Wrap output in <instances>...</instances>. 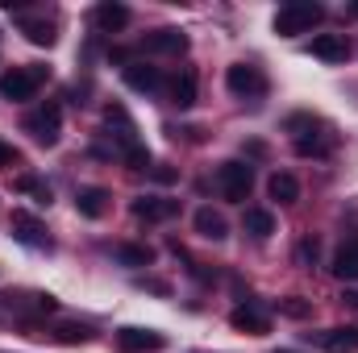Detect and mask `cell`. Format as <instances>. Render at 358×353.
<instances>
[{
  "mask_svg": "<svg viewBox=\"0 0 358 353\" xmlns=\"http://www.w3.org/2000/svg\"><path fill=\"white\" fill-rule=\"evenodd\" d=\"M171 104L176 108H192L196 104V71H179L176 80H171Z\"/></svg>",
  "mask_w": 358,
  "mask_h": 353,
  "instance_id": "cell-22",
  "label": "cell"
},
{
  "mask_svg": "<svg viewBox=\"0 0 358 353\" xmlns=\"http://www.w3.org/2000/svg\"><path fill=\"white\" fill-rule=\"evenodd\" d=\"M17 187H21L25 195H34V204H38V208H50V200H55V195H50V183H42V179H34V175H25Z\"/></svg>",
  "mask_w": 358,
  "mask_h": 353,
  "instance_id": "cell-25",
  "label": "cell"
},
{
  "mask_svg": "<svg viewBox=\"0 0 358 353\" xmlns=\"http://www.w3.org/2000/svg\"><path fill=\"white\" fill-rule=\"evenodd\" d=\"M329 270L342 278V283H358V241H346L338 254H334V262H329Z\"/></svg>",
  "mask_w": 358,
  "mask_h": 353,
  "instance_id": "cell-20",
  "label": "cell"
},
{
  "mask_svg": "<svg viewBox=\"0 0 358 353\" xmlns=\"http://www.w3.org/2000/svg\"><path fill=\"white\" fill-rule=\"evenodd\" d=\"M13 163H21V154H17V146H13V142H4V137H0V171H4V167H13Z\"/></svg>",
  "mask_w": 358,
  "mask_h": 353,
  "instance_id": "cell-29",
  "label": "cell"
},
{
  "mask_svg": "<svg viewBox=\"0 0 358 353\" xmlns=\"http://www.w3.org/2000/svg\"><path fill=\"white\" fill-rule=\"evenodd\" d=\"M21 129L38 142V146H59V133H63V108L55 104V100H46V104H38L25 121H21Z\"/></svg>",
  "mask_w": 358,
  "mask_h": 353,
  "instance_id": "cell-4",
  "label": "cell"
},
{
  "mask_svg": "<svg viewBox=\"0 0 358 353\" xmlns=\"http://www.w3.org/2000/svg\"><path fill=\"white\" fill-rule=\"evenodd\" d=\"M8 229H13V237H17L21 246H29V250H50V233H46V225H42L34 212L17 208V212L8 216Z\"/></svg>",
  "mask_w": 358,
  "mask_h": 353,
  "instance_id": "cell-7",
  "label": "cell"
},
{
  "mask_svg": "<svg viewBox=\"0 0 358 353\" xmlns=\"http://www.w3.org/2000/svg\"><path fill=\"white\" fill-rule=\"evenodd\" d=\"M267 191L275 204H296L300 200V179L287 175V171H275V175L267 179Z\"/></svg>",
  "mask_w": 358,
  "mask_h": 353,
  "instance_id": "cell-19",
  "label": "cell"
},
{
  "mask_svg": "<svg viewBox=\"0 0 358 353\" xmlns=\"http://www.w3.org/2000/svg\"><path fill=\"white\" fill-rule=\"evenodd\" d=\"M287 133H292V146L300 158H329L338 150V133L334 125H325L321 117L313 112H292L287 117Z\"/></svg>",
  "mask_w": 358,
  "mask_h": 353,
  "instance_id": "cell-1",
  "label": "cell"
},
{
  "mask_svg": "<svg viewBox=\"0 0 358 353\" xmlns=\"http://www.w3.org/2000/svg\"><path fill=\"white\" fill-rule=\"evenodd\" d=\"M17 29L25 33V42H34V46H46V50L59 42V29H55V21H42V17H25V13H21V17H17Z\"/></svg>",
  "mask_w": 358,
  "mask_h": 353,
  "instance_id": "cell-16",
  "label": "cell"
},
{
  "mask_svg": "<svg viewBox=\"0 0 358 353\" xmlns=\"http://www.w3.org/2000/svg\"><path fill=\"white\" fill-rule=\"evenodd\" d=\"M176 212H179V200H163V195H138V200H134V216L146 220V225L171 220Z\"/></svg>",
  "mask_w": 358,
  "mask_h": 353,
  "instance_id": "cell-13",
  "label": "cell"
},
{
  "mask_svg": "<svg viewBox=\"0 0 358 353\" xmlns=\"http://www.w3.org/2000/svg\"><path fill=\"white\" fill-rule=\"evenodd\" d=\"M225 88H229V96H238V100H259V96H267V75L255 63H234L225 71Z\"/></svg>",
  "mask_w": 358,
  "mask_h": 353,
  "instance_id": "cell-6",
  "label": "cell"
},
{
  "mask_svg": "<svg viewBox=\"0 0 358 353\" xmlns=\"http://www.w3.org/2000/svg\"><path fill=\"white\" fill-rule=\"evenodd\" d=\"M50 80V67H42V63H25V67H8L4 75H0V96L4 100H13V104H25V100H34L38 88Z\"/></svg>",
  "mask_w": 358,
  "mask_h": 353,
  "instance_id": "cell-3",
  "label": "cell"
},
{
  "mask_svg": "<svg viewBox=\"0 0 358 353\" xmlns=\"http://www.w3.org/2000/svg\"><path fill=\"white\" fill-rule=\"evenodd\" d=\"M329 353H358V329H329L317 337Z\"/></svg>",
  "mask_w": 358,
  "mask_h": 353,
  "instance_id": "cell-21",
  "label": "cell"
},
{
  "mask_svg": "<svg viewBox=\"0 0 358 353\" xmlns=\"http://www.w3.org/2000/svg\"><path fill=\"white\" fill-rule=\"evenodd\" d=\"M121 80H125V88L142 91V96H159V91L167 88V80H163V71L159 67H150V63H129V67H121Z\"/></svg>",
  "mask_w": 358,
  "mask_h": 353,
  "instance_id": "cell-9",
  "label": "cell"
},
{
  "mask_svg": "<svg viewBox=\"0 0 358 353\" xmlns=\"http://www.w3.org/2000/svg\"><path fill=\"white\" fill-rule=\"evenodd\" d=\"M321 21H325V8H321V4H313V0H292V4H283V8L271 17V29H275L279 38H296V33L317 29Z\"/></svg>",
  "mask_w": 358,
  "mask_h": 353,
  "instance_id": "cell-2",
  "label": "cell"
},
{
  "mask_svg": "<svg viewBox=\"0 0 358 353\" xmlns=\"http://www.w3.org/2000/svg\"><path fill=\"white\" fill-rule=\"evenodd\" d=\"M275 353H296V350H275Z\"/></svg>",
  "mask_w": 358,
  "mask_h": 353,
  "instance_id": "cell-32",
  "label": "cell"
},
{
  "mask_svg": "<svg viewBox=\"0 0 358 353\" xmlns=\"http://www.w3.org/2000/svg\"><path fill=\"white\" fill-rule=\"evenodd\" d=\"M229 324L238 329V333H250V337H263V333H271V320L246 299V303H238L234 312H229Z\"/></svg>",
  "mask_w": 358,
  "mask_h": 353,
  "instance_id": "cell-15",
  "label": "cell"
},
{
  "mask_svg": "<svg viewBox=\"0 0 358 353\" xmlns=\"http://www.w3.org/2000/svg\"><path fill=\"white\" fill-rule=\"evenodd\" d=\"M108 204H113L108 187H80V191H76V212H80L84 220H100V216L108 212Z\"/></svg>",
  "mask_w": 358,
  "mask_h": 353,
  "instance_id": "cell-14",
  "label": "cell"
},
{
  "mask_svg": "<svg viewBox=\"0 0 358 353\" xmlns=\"http://www.w3.org/2000/svg\"><path fill=\"white\" fill-rule=\"evenodd\" d=\"M142 50L146 54H183L187 50V33L179 25H163V29H155V33L142 38Z\"/></svg>",
  "mask_w": 358,
  "mask_h": 353,
  "instance_id": "cell-11",
  "label": "cell"
},
{
  "mask_svg": "<svg viewBox=\"0 0 358 353\" xmlns=\"http://www.w3.org/2000/svg\"><path fill=\"white\" fill-rule=\"evenodd\" d=\"M321 258V246H317V237H304L300 246H296V266H304V270H313Z\"/></svg>",
  "mask_w": 358,
  "mask_h": 353,
  "instance_id": "cell-27",
  "label": "cell"
},
{
  "mask_svg": "<svg viewBox=\"0 0 358 353\" xmlns=\"http://www.w3.org/2000/svg\"><path fill=\"white\" fill-rule=\"evenodd\" d=\"M283 316H292V320H304V316H313V303L308 299H300V295H287V299H279L275 303Z\"/></svg>",
  "mask_w": 358,
  "mask_h": 353,
  "instance_id": "cell-26",
  "label": "cell"
},
{
  "mask_svg": "<svg viewBox=\"0 0 358 353\" xmlns=\"http://www.w3.org/2000/svg\"><path fill=\"white\" fill-rule=\"evenodd\" d=\"M163 345H167V333H159V329H142V324L117 329V350L121 353H155Z\"/></svg>",
  "mask_w": 358,
  "mask_h": 353,
  "instance_id": "cell-8",
  "label": "cell"
},
{
  "mask_svg": "<svg viewBox=\"0 0 358 353\" xmlns=\"http://www.w3.org/2000/svg\"><path fill=\"white\" fill-rule=\"evenodd\" d=\"M46 337L59 341V345H88L96 333H92V324H80V320H59Z\"/></svg>",
  "mask_w": 358,
  "mask_h": 353,
  "instance_id": "cell-17",
  "label": "cell"
},
{
  "mask_svg": "<svg viewBox=\"0 0 358 353\" xmlns=\"http://www.w3.org/2000/svg\"><path fill=\"white\" fill-rule=\"evenodd\" d=\"M217 191H221V200H229V204H246L250 200V191H255V167L250 163H221L217 167Z\"/></svg>",
  "mask_w": 358,
  "mask_h": 353,
  "instance_id": "cell-5",
  "label": "cell"
},
{
  "mask_svg": "<svg viewBox=\"0 0 358 353\" xmlns=\"http://www.w3.org/2000/svg\"><path fill=\"white\" fill-rule=\"evenodd\" d=\"M350 13H355V17H358V4H355V8H350Z\"/></svg>",
  "mask_w": 358,
  "mask_h": 353,
  "instance_id": "cell-33",
  "label": "cell"
},
{
  "mask_svg": "<svg viewBox=\"0 0 358 353\" xmlns=\"http://www.w3.org/2000/svg\"><path fill=\"white\" fill-rule=\"evenodd\" d=\"M242 229L250 233V237H271L275 233V216H271L267 208H246V216H242Z\"/></svg>",
  "mask_w": 358,
  "mask_h": 353,
  "instance_id": "cell-23",
  "label": "cell"
},
{
  "mask_svg": "<svg viewBox=\"0 0 358 353\" xmlns=\"http://www.w3.org/2000/svg\"><path fill=\"white\" fill-rule=\"evenodd\" d=\"M113 258H117L121 266H134V270H138V266H150V262H155V250H150V246H134V241H121V246L113 250Z\"/></svg>",
  "mask_w": 358,
  "mask_h": 353,
  "instance_id": "cell-24",
  "label": "cell"
},
{
  "mask_svg": "<svg viewBox=\"0 0 358 353\" xmlns=\"http://www.w3.org/2000/svg\"><path fill=\"white\" fill-rule=\"evenodd\" d=\"M308 54L321 59V63H346L350 59V42H346V33H313Z\"/></svg>",
  "mask_w": 358,
  "mask_h": 353,
  "instance_id": "cell-12",
  "label": "cell"
},
{
  "mask_svg": "<svg viewBox=\"0 0 358 353\" xmlns=\"http://www.w3.org/2000/svg\"><path fill=\"white\" fill-rule=\"evenodd\" d=\"M142 291H155V295H171V283L167 278H138Z\"/></svg>",
  "mask_w": 358,
  "mask_h": 353,
  "instance_id": "cell-28",
  "label": "cell"
},
{
  "mask_svg": "<svg viewBox=\"0 0 358 353\" xmlns=\"http://www.w3.org/2000/svg\"><path fill=\"white\" fill-rule=\"evenodd\" d=\"M129 4H121V0H100L96 8H92V25L100 29V33H121L125 25H129Z\"/></svg>",
  "mask_w": 358,
  "mask_h": 353,
  "instance_id": "cell-10",
  "label": "cell"
},
{
  "mask_svg": "<svg viewBox=\"0 0 358 353\" xmlns=\"http://www.w3.org/2000/svg\"><path fill=\"white\" fill-rule=\"evenodd\" d=\"M342 303H350V308H358V291H346V295H342Z\"/></svg>",
  "mask_w": 358,
  "mask_h": 353,
  "instance_id": "cell-31",
  "label": "cell"
},
{
  "mask_svg": "<svg viewBox=\"0 0 358 353\" xmlns=\"http://www.w3.org/2000/svg\"><path fill=\"white\" fill-rule=\"evenodd\" d=\"M192 225H196V233H200L204 241H225V237H229V225H225V216H221V212H213V208H200Z\"/></svg>",
  "mask_w": 358,
  "mask_h": 353,
  "instance_id": "cell-18",
  "label": "cell"
},
{
  "mask_svg": "<svg viewBox=\"0 0 358 353\" xmlns=\"http://www.w3.org/2000/svg\"><path fill=\"white\" fill-rule=\"evenodd\" d=\"M150 175H155V183H176V171H171V167H155V171H150Z\"/></svg>",
  "mask_w": 358,
  "mask_h": 353,
  "instance_id": "cell-30",
  "label": "cell"
}]
</instances>
